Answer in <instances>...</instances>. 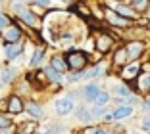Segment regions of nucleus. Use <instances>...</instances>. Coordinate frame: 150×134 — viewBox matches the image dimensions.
<instances>
[{
	"instance_id": "nucleus-1",
	"label": "nucleus",
	"mask_w": 150,
	"mask_h": 134,
	"mask_svg": "<svg viewBox=\"0 0 150 134\" xmlns=\"http://www.w3.org/2000/svg\"><path fill=\"white\" fill-rule=\"evenodd\" d=\"M66 61H67V67H69V69L81 71V69H85V65L88 63V58H87L85 52H77V50H75V52L67 54Z\"/></svg>"
},
{
	"instance_id": "nucleus-2",
	"label": "nucleus",
	"mask_w": 150,
	"mask_h": 134,
	"mask_svg": "<svg viewBox=\"0 0 150 134\" xmlns=\"http://www.w3.org/2000/svg\"><path fill=\"white\" fill-rule=\"evenodd\" d=\"M106 6H110L112 10H114V13H117V15H121V18L125 19H137L139 13L135 12V10H131L129 6H123V4H119V2H115V0H106Z\"/></svg>"
},
{
	"instance_id": "nucleus-3",
	"label": "nucleus",
	"mask_w": 150,
	"mask_h": 134,
	"mask_svg": "<svg viewBox=\"0 0 150 134\" xmlns=\"http://www.w3.org/2000/svg\"><path fill=\"white\" fill-rule=\"evenodd\" d=\"M54 107H56V113H60V115H67V113L73 111V100H71V98H60V100H56Z\"/></svg>"
},
{
	"instance_id": "nucleus-4",
	"label": "nucleus",
	"mask_w": 150,
	"mask_h": 134,
	"mask_svg": "<svg viewBox=\"0 0 150 134\" xmlns=\"http://www.w3.org/2000/svg\"><path fill=\"white\" fill-rule=\"evenodd\" d=\"M4 40L6 42H18L19 39H21V29L19 27H16V25H8L4 29Z\"/></svg>"
},
{
	"instance_id": "nucleus-5",
	"label": "nucleus",
	"mask_w": 150,
	"mask_h": 134,
	"mask_svg": "<svg viewBox=\"0 0 150 134\" xmlns=\"http://www.w3.org/2000/svg\"><path fill=\"white\" fill-rule=\"evenodd\" d=\"M125 50H127L129 60H137V58L142 54V50H144V44L142 42H129L127 46H125Z\"/></svg>"
},
{
	"instance_id": "nucleus-6",
	"label": "nucleus",
	"mask_w": 150,
	"mask_h": 134,
	"mask_svg": "<svg viewBox=\"0 0 150 134\" xmlns=\"http://www.w3.org/2000/svg\"><path fill=\"white\" fill-rule=\"evenodd\" d=\"M21 50H23V46L19 42H8L4 46V52H6V58L8 60H13V58H18L19 54H21Z\"/></svg>"
},
{
	"instance_id": "nucleus-7",
	"label": "nucleus",
	"mask_w": 150,
	"mask_h": 134,
	"mask_svg": "<svg viewBox=\"0 0 150 134\" xmlns=\"http://www.w3.org/2000/svg\"><path fill=\"white\" fill-rule=\"evenodd\" d=\"M98 92H100V88H98V84H94V82H88V84H85V88H83L85 100H88V102H94L96 96H98Z\"/></svg>"
},
{
	"instance_id": "nucleus-8",
	"label": "nucleus",
	"mask_w": 150,
	"mask_h": 134,
	"mask_svg": "<svg viewBox=\"0 0 150 134\" xmlns=\"http://www.w3.org/2000/svg\"><path fill=\"white\" fill-rule=\"evenodd\" d=\"M23 109H25L23 102L18 98V96H12V98H10V102H8V111H10V113H13V115H19Z\"/></svg>"
},
{
	"instance_id": "nucleus-9",
	"label": "nucleus",
	"mask_w": 150,
	"mask_h": 134,
	"mask_svg": "<svg viewBox=\"0 0 150 134\" xmlns=\"http://www.w3.org/2000/svg\"><path fill=\"white\" fill-rule=\"evenodd\" d=\"M129 115H133V107H131V105H119V107L115 109L114 113H112L114 121H121V119H127Z\"/></svg>"
},
{
	"instance_id": "nucleus-10",
	"label": "nucleus",
	"mask_w": 150,
	"mask_h": 134,
	"mask_svg": "<svg viewBox=\"0 0 150 134\" xmlns=\"http://www.w3.org/2000/svg\"><path fill=\"white\" fill-rule=\"evenodd\" d=\"M75 119H79L81 123H88L91 119H93V113H91V109H88V107L79 105V107L75 109Z\"/></svg>"
},
{
	"instance_id": "nucleus-11",
	"label": "nucleus",
	"mask_w": 150,
	"mask_h": 134,
	"mask_svg": "<svg viewBox=\"0 0 150 134\" xmlns=\"http://www.w3.org/2000/svg\"><path fill=\"white\" fill-rule=\"evenodd\" d=\"M50 67H54L58 73H66V71L69 69V67H67V61L64 60V58H60V56H54V58H52V61H50Z\"/></svg>"
},
{
	"instance_id": "nucleus-12",
	"label": "nucleus",
	"mask_w": 150,
	"mask_h": 134,
	"mask_svg": "<svg viewBox=\"0 0 150 134\" xmlns=\"http://www.w3.org/2000/svg\"><path fill=\"white\" fill-rule=\"evenodd\" d=\"M112 42H114L112 36L102 35V36H98V39H96V48L100 50V52H108V50L112 48Z\"/></svg>"
},
{
	"instance_id": "nucleus-13",
	"label": "nucleus",
	"mask_w": 150,
	"mask_h": 134,
	"mask_svg": "<svg viewBox=\"0 0 150 134\" xmlns=\"http://www.w3.org/2000/svg\"><path fill=\"white\" fill-rule=\"evenodd\" d=\"M139 71H141V65H139L137 61H135V63L127 65V67H125V71H123L121 75H123V79H127V81H129V79H135V77H137Z\"/></svg>"
},
{
	"instance_id": "nucleus-14",
	"label": "nucleus",
	"mask_w": 150,
	"mask_h": 134,
	"mask_svg": "<svg viewBox=\"0 0 150 134\" xmlns=\"http://www.w3.org/2000/svg\"><path fill=\"white\" fill-rule=\"evenodd\" d=\"M42 73H44V77H48L50 81H54V82H60V81H62V73H58V71L54 69V67H50V65H48V67H44Z\"/></svg>"
},
{
	"instance_id": "nucleus-15",
	"label": "nucleus",
	"mask_w": 150,
	"mask_h": 134,
	"mask_svg": "<svg viewBox=\"0 0 150 134\" xmlns=\"http://www.w3.org/2000/svg\"><path fill=\"white\" fill-rule=\"evenodd\" d=\"M108 102H110V94L104 92V90H100V92H98V96H96V100H94V105L104 107V105H108Z\"/></svg>"
},
{
	"instance_id": "nucleus-16",
	"label": "nucleus",
	"mask_w": 150,
	"mask_h": 134,
	"mask_svg": "<svg viewBox=\"0 0 150 134\" xmlns=\"http://www.w3.org/2000/svg\"><path fill=\"white\" fill-rule=\"evenodd\" d=\"M127 61H129V56H127V50H125V48H121V50H117V52H115V56H114V63L115 65L127 63Z\"/></svg>"
},
{
	"instance_id": "nucleus-17",
	"label": "nucleus",
	"mask_w": 150,
	"mask_h": 134,
	"mask_svg": "<svg viewBox=\"0 0 150 134\" xmlns=\"http://www.w3.org/2000/svg\"><path fill=\"white\" fill-rule=\"evenodd\" d=\"M104 69H106V65H104V63H98L94 69H91L87 75H83V77H87V79H96V77H100V75H102V71H104Z\"/></svg>"
},
{
	"instance_id": "nucleus-18",
	"label": "nucleus",
	"mask_w": 150,
	"mask_h": 134,
	"mask_svg": "<svg viewBox=\"0 0 150 134\" xmlns=\"http://www.w3.org/2000/svg\"><path fill=\"white\" fill-rule=\"evenodd\" d=\"M42 58H44V50H42V48H39V50L33 54V58H31V61H29V65H31V67H37V65H40Z\"/></svg>"
},
{
	"instance_id": "nucleus-19",
	"label": "nucleus",
	"mask_w": 150,
	"mask_h": 134,
	"mask_svg": "<svg viewBox=\"0 0 150 134\" xmlns=\"http://www.w3.org/2000/svg\"><path fill=\"white\" fill-rule=\"evenodd\" d=\"M19 18H21V19H23L25 23H29L31 27H35V25H37V18L33 15L31 12H29V10H25V12H21V13H19Z\"/></svg>"
},
{
	"instance_id": "nucleus-20",
	"label": "nucleus",
	"mask_w": 150,
	"mask_h": 134,
	"mask_svg": "<svg viewBox=\"0 0 150 134\" xmlns=\"http://www.w3.org/2000/svg\"><path fill=\"white\" fill-rule=\"evenodd\" d=\"M139 88H141L142 92H146V90H150V75H141L139 77Z\"/></svg>"
},
{
	"instance_id": "nucleus-21",
	"label": "nucleus",
	"mask_w": 150,
	"mask_h": 134,
	"mask_svg": "<svg viewBox=\"0 0 150 134\" xmlns=\"http://www.w3.org/2000/svg\"><path fill=\"white\" fill-rule=\"evenodd\" d=\"M27 111L31 113L33 117H37V119H40V117H42V109H40L37 104H33V102H29V104H27Z\"/></svg>"
},
{
	"instance_id": "nucleus-22",
	"label": "nucleus",
	"mask_w": 150,
	"mask_h": 134,
	"mask_svg": "<svg viewBox=\"0 0 150 134\" xmlns=\"http://www.w3.org/2000/svg\"><path fill=\"white\" fill-rule=\"evenodd\" d=\"M114 92L117 96H123V98H129V96H131V92L127 90V86H121V84H117V86L114 88Z\"/></svg>"
},
{
	"instance_id": "nucleus-23",
	"label": "nucleus",
	"mask_w": 150,
	"mask_h": 134,
	"mask_svg": "<svg viewBox=\"0 0 150 134\" xmlns=\"http://www.w3.org/2000/svg\"><path fill=\"white\" fill-rule=\"evenodd\" d=\"M12 126V119H8L6 115H0V128H10Z\"/></svg>"
},
{
	"instance_id": "nucleus-24",
	"label": "nucleus",
	"mask_w": 150,
	"mask_h": 134,
	"mask_svg": "<svg viewBox=\"0 0 150 134\" xmlns=\"http://www.w3.org/2000/svg\"><path fill=\"white\" fill-rule=\"evenodd\" d=\"M110 21L114 23V25H127L129 19H125V18H121V15H119V18H110Z\"/></svg>"
},
{
	"instance_id": "nucleus-25",
	"label": "nucleus",
	"mask_w": 150,
	"mask_h": 134,
	"mask_svg": "<svg viewBox=\"0 0 150 134\" xmlns=\"http://www.w3.org/2000/svg\"><path fill=\"white\" fill-rule=\"evenodd\" d=\"M8 25H10V19L6 18V15H2V13H0V31H4Z\"/></svg>"
},
{
	"instance_id": "nucleus-26",
	"label": "nucleus",
	"mask_w": 150,
	"mask_h": 134,
	"mask_svg": "<svg viewBox=\"0 0 150 134\" xmlns=\"http://www.w3.org/2000/svg\"><path fill=\"white\" fill-rule=\"evenodd\" d=\"M29 2L39 4V6H42V8H48V6H50V0H29Z\"/></svg>"
},
{
	"instance_id": "nucleus-27",
	"label": "nucleus",
	"mask_w": 150,
	"mask_h": 134,
	"mask_svg": "<svg viewBox=\"0 0 150 134\" xmlns=\"http://www.w3.org/2000/svg\"><path fill=\"white\" fill-rule=\"evenodd\" d=\"M133 6H137V8H142V6L146 4V0H129Z\"/></svg>"
},
{
	"instance_id": "nucleus-28",
	"label": "nucleus",
	"mask_w": 150,
	"mask_h": 134,
	"mask_svg": "<svg viewBox=\"0 0 150 134\" xmlns=\"http://www.w3.org/2000/svg\"><path fill=\"white\" fill-rule=\"evenodd\" d=\"M98 132H100V128H98V126H91V128H87L83 134H98Z\"/></svg>"
},
{
	"instance_id": "nucleus-29",
	"label": "nucleus",
	"mask_w": 150,
	"mask_h": 134,
	"mask_svg": "<svg viewBox=\"0 0 150 134\" xmlns=\"http://www.w3.org/2000/svg\"><path fill=\"white\" fill-rule=\"evenodd\" d=\"M54 132H56V134H66V132H67V130H66V128H64V126H60V125H56V126H54Z\"/></svg>"
},
{
	"instance_id": "nucleus-30",
	"label": "nucleus",
	"mask_w": 150,
	"mask_h": 134,
	"mask_svg": "<svg viewBox=\"0 0 150 134\" xmlns=\"http://www.w3.org/2000/svg\"><path fill=\"white\" fill-rule=\"evenodd\" d=\"M142 125H144V126H150V115L144 117V123H142Z\"/></svg>"
},
{
	"instance_id": "nucleus-31",
	"label": "nucleus",
	"mask_w": 150,
	"mask_h": 134,
	"mask_svg": "<svg viewBox=\"0 0 150 134\" xmlns=\"http://www.w3.org/2000/svg\"><path fill=\"white\" fill-rule=\"evenodd\" d=\"M146 107H148V111H150V96L146 98Z\"/></svg>"
},
{
	"instance_id": "nucleus-32",
	"label": "nucleus",
	"mask_w": 150,
	"mask_h": 134,
	"mask_svg": "<svg viewBox=\"0 0 150 134\" xmlns=\"http://www.w3.org/2000/svg\"><path fill=\"white\" fill-rule=\"evenodd\" d=\"M98 134H112V132H108V130H102V128H100V132H98Z\"/></svg>"
},
{
	"instance_id": "nucleus-33",
	"label": "nucleus",
	"mask_w": 150,
	"mask_h": 134,
	"mask_svg": "<svg viewBox=\"0 0 150 134\" xmlns=\"http://www.w3.org/2000/svg\"><path fill=\"white\" fill-rule=\"evenodd\" d=\"M37 134H50V132H37Z\"/></svg>"
},
{
	"instance_id": "nucleus-34",
	"label": "nucleus",
	"mask_w": 150,
	"mask_h": 134,
	"mask_svg": "<svg viewBox=\"0 0 150 134\" xmlns=\"http://www.w3.org/2000/svg\"><path fill=\"white\" fill-rule=\"evenodd\" d=\"M0 134H8V132H0Z\"/></svg>"
},
{
	"instance_id": "nucleus-35",
	"label": "nucleus",
	"mask_w": 150,
	"mask_h": 134,
	"mask_svg": "<svg viewBox=\"0 0 150 134\" xmlns=\"http://www.w3.org/2000/svg\"><path fill=\"white\" fill-rule=\"evenodd\" d=\"M133 134H141V132H133Z\"/></svg>"
},
{
	"instance_id": "nucleus-36",
	"label": "nucleus",
	"mask_w": 150,
	"mask_h": 134,
	"mask_svg": "<svg viewBox=\"0 0 150 134\" xmlns=\"http://www.w3.org/2000/svg\"><path fill=\"white\" fill-rule=\"evenodd\" d=\"M21 134H29V132H21Z\"/></svg>"
}]
</instances>
